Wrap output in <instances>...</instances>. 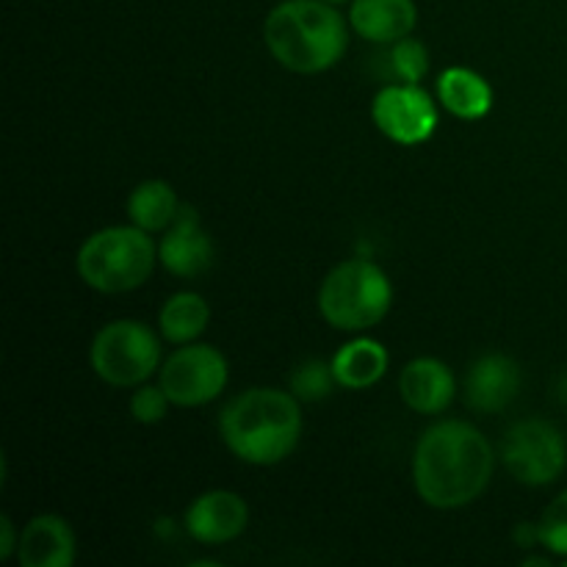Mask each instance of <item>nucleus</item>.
<instances>
[{
    "mask_svg": "<svg viewBox=\"0 0 567 567\" xmlns=\"http://www.w3.org/2000/svg\"><path fill=\"white\" fill-rule=\"evenodd\" d=\"M437 103L457 120H482L493 109V86L468 66H449L437 78Z\"/></svg>",
    "mask_w": 567,
    "mask_h": 567,
    "instance_id": "f3484780",
    "label": "nucleus"
},
{
    "mask_svg": "<svg viewBox=\"0 0 567 567\" xmlns=\"http://www.w3.org/2000/svg\"><path fill=\"white\" fill-rule=\"evenodd\" d=\"M214 238L199 225L197 210L192 205H183L177 219L166 227L158 241L161 266L181 280H194L214 266Z\"/></svg>",
    "mask_w": 567,
    "mask_h": 567,
    "instance_id": "9d476101",
    "label": "nucleus"
},
{
    "mask_svg": "<svg viewBox=\"0 0 567 567\" xmlns=\"http://www.w3.org/2000/svg\"><path fill=\"white\" fill-rule=\"evenodd\" d=\"M563 565H565V567H567V559H563Z\"/></svg>",
    "mask_w": 567,
    "mask_h": 567,
    "instance_id": "bb28decb",
    "label": "nucleus"
},
{
    "mask_svg": "<svg viewBox=\"0 0 567 567\" xmlns=\"http://www.w3.org/2000/svg\"><path fill=\"white\" fill-rule=\"evenodd\" d=\"M219 435L233 457L247 465H277L302 437V408L291 391L249 388L221 408Z\"/></svg>",
    "mask_w": 567,
    "mask_h": 567,
    "instance_id": "f03ea898",
    "label": "nucleus"
},
{
    "mask_svg": "<svg viewBox=\"0 0 567 567\" xmlns=\"http://www.w3.org/2000/svg\"><path fill=\"white\" fill-rule=\"evenodd\" d=\"M158 260L153 233L114 225L92 233L75 255L78 277L100 293H127L150 280Z\"/></svg>",
    "mask_w": 567,
    "mask_h": 567,
    "instance_id": "20e7f679",
    "label": "nucleus"
},
{
    "mask_svg": "<svg viewBox=\"0 0 567 567\" xmlns=\"http://www.w3.org/2000/svg\"><path fill=\"white\" fill-rule=\"evenodd\" d=\"M349 25L365 42L393 44L415 31L419 6L415 0H352Z\"/></svg>",
    "mask_w": 567,
    "mask_h": 567,
    "instance_id": "2eb2a0df",
    "label": "nucleus"
},
{
    "mask_svg": "<svg viewBox=\"0 0 567 567\" xmlns=\"http://www.w3.org/2000/svg\"><path fill=\"white\" fill-rule=\"evenodd\" d=\"M172 408V399L161 385H138L131 396V415L138 424H158L166 419Z\"/></svg>",
    "mask_w": 567,
    "mask_h": 567,
    "instance_id": "5701e85b",
    "label": "nucleus"
},
{
    "mask_svg": "<svg viewBox=\"0 0 567 567\" xmlns=\"http://www.w3.org/2000/svg\"><path fill=\"white\" fill-rule=\"evenodd\" d=\"M377 131L402 147H415L437 131V103L421 83H388L371 100Z\"/></svg>",
    "mask_w": 567,
    "mask_h": 567,
    "instance_id": "1a4fd4ad",
    "label": "nucleus"
},
{
    "mask_svg": "<svg viewBox=\"0 0 567 567\" xmlns=\"http://www.w3.org/2000/svg\"><path fill=\"white\" fill-rule=\"evenodd\" d=\"M249 524V507L238 493L208 491L194 498L186 509V532L203 546H225L244 535Z\"/></svg>",
    "mask_w": 567,
    "mask_h": 567,
    "instance_id": "9b49d317",
    "label": "nucleus"
},
{
    "mask_svg": "<svg viewBox=\"0 0 567 567\" xmlns=\"http://www.w3.org/2000/svg\"><path fill=\"white\" fill-rule=\"evenodd\" d=\"M520 393V365L509 354L487 352L471 363L465 399L480 413H502Z\"/></svg>",
    "mask_w": 567,
    "mask_h": 567,
    "instance_id": "f8f14e48",
    "label": "nucleus"
},
{
    "mask_svg": "<svg viewBox=\"0 0 567 567\" xmlns=\"http://www.w3.org/2000/svg\"><path fill=\"white\" fill-rule=\"evenodd\" d=\"M327 3H332V6H341V3H352V0H327Z\"/></svg>",
    "mask_w": 567,
    "mask_h": 567,
    "instance_id": "a878e982",
    "label": "nucleus"
},
{
    "mask_svg": "<svg viewBox=\"0 0 567 567\" xmlns=\"http://www.w3.org/2000/svg\"><path fill=\"white\" fill-rule=\"evenodd\" d=\"M332 374H336L338 388L347 391H365V388L377 385L382 377L388 374L391 365V354L374 338H354V341L343 343L336 354H332Z\"/></svg>",
    "mask_w": 567,
    "mask_h": 567,
    "instance_id": "dca6fc26",
    "label": "nucleus"
},
{
    "mask_svg": "<svg viewBox=\"0 0 567 567\" xmlns=\"http://www.w3.org/2000/svg\"><path fill=\"white\" fill-rule=\"evenodd\" d=\"M17 546H20V535L14 529V520L9 515H0V559L9 563L11 557H17Z\"/></svg>",
    "mask_w": 567,
    "mask_h": 567,
    "instance_id": "b1692460",
    "label": "nucleus"
},
{
    "mask_svg": "<svg viewBox=\"0 0 567 567\" xmlns=\"http://www.w3.org/2000/svg\"><path fill=\"white\" fill-rule=\"evenodd\" d=\"M78 557V540L70 520L61 515H33L20 532L17 563L22 567H72Z\"/></svg>",
    "mask_w": 567,
    "mask_h": 567,
    "instance_id": "ddd939ff",
    "label": "nucleus"
},
{
    "mask_svg": "<svg viewBox=\"0 0 567 567\" xmlns=\"http://www.w3.org/2000/svg\"><path fill=\"white\" fill-rule=\"evenodd\" d=\"M177 192L166 181H144L127 197V219L147 233H164L181 214Z\"/></svg>",
    "mask_w": 567,
    "mask_h": 567,
    "instance_id": "6ab92c4d",
    "label": "nucleus"
},
{
    "mask_svg": "<svg viewBox=\"0 0 567 567\" xmlns=\"http://www.w3.org/2000/svg\"><path fill=\"white\" fill-rule=\"evenodd\" d=\"M338 388L336 374H332V363L327 360H305L291 371L288 380V391L299 399V402H321Z\"/></svg>",
    "mask_w": 567,
    "mask_h": 567,
    "instance_id": "412c9836",
    "label": "nucleus"
},
{
    "mask_svg": "<svg viewBox=\"0 0 567 567\" xmlns=\"http://www.w3.org/2000/svg\"><path fill=\"white\" fill-rule=\"evenodd\" d=\"M388 53L382 55L385 61L388 78L396 83H421L430 72V50L424 42L413 37H404L399 42L388 44Z\"/></svg>",
    "mask_w": 567,
    "mask_h": 567,
    "instance_id": "aec40b11",
    "label": "nucleus"
},
{
    "mask_svg": "<svg viewBox=\"0 0 567 567\" xmlns=\"http://www.w3.org/2000/svg\"><path fill=\"white\" fill-rule=\"evenodd\" d=\"M524 565H526V567H532V565H551V559H546V557H529V559H524Z\"/></svg>",
    "mask_w": 567,
    "mask_h": 567,
    "instance_id": "393cba45",
    "label": "nucleus"
},
{
    "mask_svg": "<svg viewBox=\"0 0 567 567\" xmlns=\"http://www.w3.org/2000/svg\"><path fill=\"white\" fill-rule=\"evenodd\" d=\"M496 468L491 441L474 424L443 419L419 437L413 487L432 509H460L487 491Z\"/></svg>",
    "mask_w": 567,
    "mask_h": 567,
    "instance_id": "f257e3e1",
    "label": "nucleus"
},
{
    "mask_svg": "<svg viewBox=\"0 0 567 567\" xmlns=\"http://www.w3.org/2000/svg\"><path fill=\"white\" fill-rule=\"evenodd\" d=\"M502 463L520 485H554L567 468L563 432L543 419H524L507 430L502 441Z\"/></svg>",
    "mask_w": 567,
    "mask_h": 567,
    "instance_id": "0eeeda50",
    "label": "nucleus"
},
{
    "mask_svg": "<svg viewBox=\"0 0 567 567\" xmlns=\"http://www.w3.org/2000/svg\"><path fill=\"white\" fill-rule=\"evenodd\" d=\"M92 371L111 388H138L161 371V338L144 321L116 319L89 347Z\"/></svg>",
    "mask_w": 567,
    "mask_h": 567,
    "instance_id": "423d86ee",
    "label": "nucleus"
},
{
    "mask_svg": "<svg viewBox=\"0 0 567 567\" xmlns=\"http://www.w3.org/2000/svg\"><path fill=\"white\" fill-rule=\"evenodd\" d=\"M210 324V308L199 293L177 291L164 302L158 313V330L164 341L183 347V343L199 341Z\"/></svg>",
    "mask_w": 567,
    "mask_h": 567,
    "instance_id": "a211bd4d",
    "label": "nucleus"
},
{
    "mask_svg": "<svg viewBox=\"0 0 567 567\" xmlns=\"http://www.w3.org/2000/svg\"><path fill=\"white\" fill-rule=\"evenodd\" d=\"M391 305L393 282L371 260H343L321 280L319 313L341 332L371 330L391 313Z\"/></svg>",
    "mask_w": 567,
    "mask_h": 567,
    "instance_id": "39448f33",
    "label": "nucleus"
},
{
    "mask_svg": "<svg viewBox=\"0 0 567 567\" xmlns=\"http://www.w3.org/2000/svg\"><path fill=\"white\" fill-rule=\"evenodd\" d=\"M537 535L540 546L554 557L567 559V491L559 493L537 520Z\"/></svg>",
    "mask_w": 567,
    "mask_h": 567,
    "instance_id": "4be33fe9",
    "label": "nucleus"
},
{
    "mask_svg": "<svg viewBox=\"0 0 567 567\" xmlns=\"http://www.w3.org/2000/svg\"><path fill=\"white\" fill-rule=\"evenodd\" d=\"M349 20L327 0H282L266 14L264 42L297 75H319L347 55Z\"/></svg>",
    "mask_w": 567,
    "mask_h": 567,
    "instance_id": "7ed1b4c3",
    "label": "nucleus"
},
{
    "mask_svg": "<svg viewBox=\"0 0 567 567\" xmlns=\"http://www.w3.org/2000/svg\"><path fill=\"white\" fill-rule=\"evenodd\" d=\"M399 393L402 402L413 413L437 415L454 402L457 393V380L452 369L437 358H415L410 360L399 377Z\"/></svg>",
    "mask_w": 567,
    "mask_h": 567,
    "instance_id": "4468645a",
    "label": "nucleus"
},
{
    "mask_svg": "<svg viewBox=\"0 0 567 567\" xmlns=\"http://www.w3.org/2000/svg\"><path fill=\"white\" fill-rule=\"evenodd\" d=\"M230 380L227 358L210 343H183L158 371V385L177 408H203L221 396Z\"/></svg>",
    "mask_w": 567,
    "mask_h": 567,
    "instance_id": "6e6552de",
    "label": "nucleus"
}]
</instances>
